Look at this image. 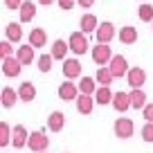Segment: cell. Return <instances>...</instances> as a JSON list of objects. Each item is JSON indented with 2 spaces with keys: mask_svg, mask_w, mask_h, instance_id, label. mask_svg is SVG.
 I'll use <instances>...</instances> for the list:
<instances>
[{
  "mask_svg": "<svg viewBox=\"0 0 153 153\" xmlns=\"http://www.w3.org/2000/svg\"><path fill=\"white\" fill-rule=\"evenodd\" d=\"M27 146L32 149L34 153H43V151H48V146H50V137H48V135L43 133V131H36V133H29Z\"/></svg>",
  "mask_w": 153,
  "mask_h": 153,
  "instance_id": "1",
  "label": "cell"
},
{
  "mask_svg": "<svg viewBox=\"0 0 153 153\" xmlns=\"http://www.w3.org/2000/svg\"><path fill=\"white\" fill-rule=\"evenodd\" d=\"M70 50L79 56V54H86L88 52V38H86V34L83 32H74V34H70Z\"/></svg>",
  "mask_w": 153,
  "mask_h": 153,
  "instance_id": "2",
  "label": "cell"
},
{
  "mask_svg": "<svg viewBox=\"0 0 153 153\" xmlns=\"http://www.w3.org/2000/svg\"><path fill=\"white\" fill-rule=\"evenodd\" d=\"M108 68H110V72H113V76L117 79V76H126L128 74V63H126V59L122 56V54H115L113 59H110V63H108Z\"/></svg>",
  "mask_w": 153,
  "mask_h": 153,
  "instance_id": "3",
  "label": "cell"
},
{
  "mask_svg": "<svg viewBox=\"0 0 153 153\" xmlns=\"http://www.w3.org/2000/svg\"><path fill=\"white\" fill-rule=\"evenodd\" d=\"M113 128H115V135H117L120 140H128L131 135H133V128H135V126H133V122H131L128 117H120V120L115 122Z\"/></svg>",
  "mask_w": 153,
  "mask_h": 153,
  "instance_id": "4",
  "label": "cell"
},
{
  "mask_svg": "<svg viewBox=\"0 0 153 153\" xmlns=\"http://www.w3.org/2000/svg\"><path fill=\"white\" fill-rule=\"evenodd\" d=\"M110 59H113V54H110V45L108 43H99L92 48V61L99 63V68L104 65V63H110Z\"/></svg>",
  "mask_w": 153,
  "mask_h": 153,
  "instance_id": "5",
  "label": "cell"
},
{
  "mask_svg": "<svg viewBox=\"0 0 153 153\" xmlns=\"http://www.w3.org/2000/svg\"><path fill=\"white\" fill-rule=\"evenodd\" d=\"M144 81H146V72L142 70V68H131L128 74H126V83H128L131 88H142Z\"/></svg>",
  "mask_w": 153,
  "mask_h": 153,
  "instance_id": "6",
  "label": "cell"
},
{
  "mask_svg": "<svg viewBox=\"0 0 153 153\" xmlns=\"http://www.w3.org/2000/svg\"><path fill=\"white\" fill-rule=\"evenodd\" d=\"M95 36H97V43H110L115 38V25L113 23H101L99 27H97V32H95Z\"/></svg>",
  "mask_w": 153,
  "mask_h": 153,
  "instance_id": "7",
  "label": "cell"
},
{
  "mask_svg": "<svg viewBox=\"0 0 153 153\" xmlns=\"http://www.w3.org/2000/svg\"><path fill=\"white\" fill-rule=\"evenodd\" d=\"M76 92H79V86H74L72 81H63L61 86H59V99L61 101H76Z\"/></svg>",
  "mask_w": 153,
  "mask_h": 153,
  "instance_id": "8",
  "label": "cell"
},
{
  "mask_svg": "<svg viewBox=\"0 0 153 153\" xmlns=\"http://www.w3.org/2000/svg\"><path fill=\"white\" fill-rule=\"evenodd\" d=\"M63 76L68 79H79L81 76V63L76 59H65L63 61Z\"/></svg>",
  "mask_w": 153,
  "mask_h": 153,
  "instance_id": "9",
  "label": "cell"
},
{
  "mask_svg": "<svg viewBox=\"0 0 153 153\" xmlns=\"http://www.w3.org/2000/svg\"><path fill=\"white\" fill-rule=\"evenodd\" d=\"M20 68H23V63H20L16 56L2 59V72H5L7 76H18L20 74Z\"/></svg>",
  "mask_w": 153,
  "mask_h": 153,
  "instance_id": "10",
  "label": "cell"
},
{
  "mask_svg": "<svg viewBox=\"0 0 153 153\" xmlns=\"http://www.w3.org/2000/svg\"><path fill=\"white\" fill-rule=\"evenodd\" d=\"M27 140H29V133H27V128L25 126H14V137H11V144H14L16 149H23V146H27Z\"/></svg>",
  "mask_w": 153,
  "mask_h": 153,
  "instance_id": "11",
  "label": "cell"
},
{
  "mask_svg": "<svg viewBox=\"0 0 153 153\" xmlns=\"http://www.w3.org/2000/svg\"><path fill=\"white\" fill-rule=\"evenodd\" d=\"M113 108L117 110V113L128 110V108H131V95H128V92H115V97H113Z\"/></svg>",
  "mask_w": 153,
  "mask_h": 153,
  "instance_id": "12",
  "label": "cell"
},
{
  "mask_svg": "<svg viewBox=\"0 0 153 153\" xmlns=\"http://www.w3.org/2000/svg\"><path fill=\"white\" fill-rule=\"evenodd\" d=\"M92 106H95V97L92 95H79L76 97V110L81 115H90Z\"/></svg>",
  "mask_w": 153,
  "mask_h": 153,
  "instance_id": "13",
  "label": "cell"
},
{
  "mask_svg": "<svg viewBox=\"0 0 153 153\" xmlns=\"http://www.w3.org/2000/svg\"><path fill=\"white\" fill-rule=\"evenodd\" d=\"M63 126H65V115H63L61 110H54V113L48 117V128L54 131V133H59Z\"/></svg>",
  "mask_w": 153,
  "mask_h": 153,
  "instance_id": "14",
  "label": "cell"
},
{
  "mask_svg": "<svg viewBox=\"0 0 153 153\" xmlns=\"http://www.w3.org/2000/svg\"><path fill=\"white\" fill-rule=\"evenodd\" d=\"M48 43V34H45L43 27H34L32 32H29V45H34V48H43V45Z\"/></svg>",
  "mask_w": 153,
  "mask_h": 153,
  "instance_id": "15",
  "label": "cell"
},
{
  "mask_svg": "<svg viewBox=\"0 0 153 153\" xmlns=\"http://www.w3.org/2000/svg\"><path fill=\"white\" fill-rule=\"evenodd\" d=\"M128 95H131V108L144 110V106H146V92H144L142 88H135V90H131Z\"/></svg>",
  "mask_w": 153,
  "mask_h": 153,
  "instance_id": "16",
  "label": "cell"
},
{
  "mask_svg": "<svg viewBox=\"0 0 153 153\" xmlns=\"http://www.w3.org/2000/svg\"><path fill=\"white\" fill-rule=\"evenodd\" d=\"M18 97H20V101L29 104V101L36 99V88H34L29 81H23V83H20V88H18Z\"/></svg>",
  "mask_w": 153,
  "mask_h": 153,
  "instance_id": "17",
  "label": "cell"
},
{
  "mask_svg": "<svg viewBox=\"0 0 153 153\" xmlns=\"http://www.w3.org/2000/svg\"><path fill=\"white\" fill-rule=\"evenodd\" d=\"M18 92L11 90V88H2V92H0V104L5 106V108H14L16 101H18Z\"/></svg>",
  "mask_w": 153,
  "mask_h": 153,
  "instance_id": "18",
  "label": "cell"
},
{
  "mask_svg": "<svg viewBox=\"0 0 153 153\" xmlns=\"http://www.w3.org/2000/svg\"><path fill=\"white\" fill-rule=\"evenodd\" d=\"M79 25H81V32H83V34L97 32V27H99V23H97V16H92V14H83L81 20H79Z\"/></svg>",
  "mask_w": 153,
  "mask_h": 153,
  "instance_id": "19",
  "label": "cell"
},
{
  "mask_svg": "<svg viewBox=\"0 0 153 153\" xmlns=\"http://www.w3.org/2000/svg\"><path fill=\"white\" fill-rule=\"evenodd\" d=\"M16 59H18L23 65H29V63L34 61V45H20L18 52H16Z\"/></svg>",
  "mask_w": 153,
  "mask_h": 153,
  "instance_id": "20",
  "label": "cell"
},
{
  "mask_svg": "<svg viewBox=\"0 0 153 153\" xmlns=\"http://www.w3.org/2000/svg\"><path fill=\"white\" fill-rule=\"evenodd\" d=\"M68 50H70V43H65V41H63V38H59V41H54L52 43V56L54 59H59V61H65V52Z\"/></svg>",
  "mask_w": 153,
  "mask_h": 153,
  "instance_id": "21",
  "label": "cell"
},
{
  "mask_svg": "<svg viewBox=\"0 0 153 153\" xmlns=\"http://www.w3.org/2000/svg\"><path fill=\"white\" fill-rule=\"evenodd\" d=\"M20 23H29V20L36 16V5L34 2H29V0H25L23 5H20Z\"/></svg>",
  "mask_w": 153,
  "mask_h": 153,
  "instance_id": "22",
  "label": "cell"
},
{
  "mask_svg": "<svg viewBox=\"0 0 153 153\" xmlns=\"http://www.w3.org/2000/svg\"><path fill=\"white\" fill-rule=\"evenodd\" d=\"M120 41H122L124 45H133L135 41H137V29L131 27V25L122 27V29H120Z\"/></svg>",
  "mask_w": 153,
  "mask_h": 153,
  "instance_id": "23",
  "label": "cell"
},
{
  "mask_svg": "<svg viewBox=\"0 0 153 153\" xmlns=\"http://www.w3.org/2000/svg\"><path fill=\"white\" fill-rule=\"evenodd\" d=\"M113 92H110V88L108 86H99V88H97V92H95V101H97V104H101V106H104V104H113Z\"/></svg>",
  "mask_w": 153,
  "mask_h": 153,
  "instance_id": "24",
  "label": "cell"
},
{
  "mask_svg": "<svg viewBox=\"0 0 153 153\" xmlns=\"http://www.w3.org/2000/svg\"><path fill=\"white\" fill-rule=\"evenodd\" d=\"M5 32H7V41H11V43H18L20 38H23V27H20V23H9Z\"/></svg>",
  "mask_w": 153,
  "mask_h": 153,
  "instance_id": "25",
  "label": "cell"
},
{
  "mask_svg": "<svg viewBox=\"0 0 153 153\" xmlns=\"http://www.w3.org/2000/svg\"><path fill=\"white\" fill-rule=\"evenodd\" d=\"M79 92H81V95H95L97 92V79L83 76L81 81H79Z\"/></svg>",
  "mask_w": 153,
  "mask_h": 153,
  "instance_id": "26",
  "label": "cell"
},
{
  "mask_svg": "<svg viewBox=\"0 0 153 153\" xmlns=\"http://www.w3.org/2000/svg\"><path fill=\"white\" fill-rule=\"evenodd\" d=\"M95 79H97V83H99V86H110L115 76H113V72H110V68H104V65H101L99 70H97V76H95Z\"/></svg>",
  "mask_w": 153,
  "mask_h": 153,
  "instance_id": "27",
  "label": "cell"
},
{
  "mask_svg": "<svg viewBox=\"0 0 153 153\" xmlns=\"http://www.w3.org/2000/svg\"><path fill=\"white\" fill-rule=\"evenodd\" d=\"M9 135H14V131L9 128V124H7V122H0V144H2V146L9 144Z\"/></svg>",
  "mask_w": 153,
  "mask_h": 153,
  "instance_id": "28",
  "label": "cell"
},
{
  "mask_svg": "<svg viewBox=\"0 0 153 153\" xmlns=\"http://www.w3.org/2000/svg\"><path fill=\"white\" fill-rule=\"evenodd\" d=\"M140 20H144V23H153V7L149 5V2H144V5L140 7Z\"/></svg>",
  "mask_w": 153,
  "mask_h": 153,
  "instance_id": "29",
  "label": "cell"
},
{
  "mask_svg": "<svg viewBox=\"0 0 153 153\" xmlns=\"http://www.w3.org/2000/svg\"><path fill=\"white\" fill-rule=\"evenodd\" d=\"M52 61H54L52 54H43V56L38 59V70L41 72H50L52 70Z\"/></svg>",
  "mask_w": 153,
  "mask_h": 153,
  "instance_id": "30",
  "label": "cell"
},
{
  "mask_svg": "<svg viewBox=\"0 0 153 153\" xmlns=\"http://www.w3.org/2000/svg\"><path fill=\"white\" fill-rule=\"evenodd\" d=\"M142 140L144 142H153V122H146L142 126Z\"/></svg>",
  "mask_w": 153,
  "mask_h": 153,
  "instance_id": "31",
  "label": "cell"
},
{
  "mask_svg": "<svg viewBox=\"0 0 153 153\" xmlns=\"http://www.w3.org/2000/svg\"><path fill=\"white\" fill-rule=\"evenodd\" d=\"M11 52H14V48H11V41H2V43H0V54H2V59L11 56Z\"/></svg>",
  "mask_w": 153,
  "mask_h": 153,
  "instance_id": "32",
  "label": "cell"
},
{
  "mask_svg": "<svg viewBox=\"0 0 153 153\" xmlns=\"http://www.w3.org/2000/svg\"><path fill=\"white\" fill-rule=\"evenodd\" d=\"M56 2H59V7H61L63 11H70L72 7L76 5V0H56Z\"/></svg>",
  "mask_w": 153,
  "mask_h": 153,
  "instance_id": "33",
  "label": "cell"
},
{
  "mask_svg": "<svg viewBox=\"0 0 153 153\" xmlns=\"http://www.w3.org/2000/svg\"><path fill=\"white\" fill-rule=\"evenodd\" d=\"M142 115H144V120H146V122H153V104H146V106H144Z\"/></svg>",
  "mask_w": 153,
  "mask_h": 153,
  "instance_id": "34",
  "label": "cell"
},
{
  "mask_svg": "<svg viewBox=\"0 0 153 153\" xmlns=\"http://www.w3.org/2000/svg\"><path fill=\"white\" fill-rule=\"evenodd\" d=\"M23 2H25V0H5V7H7V9H20Z\"/></svg>",
  "mask_w": 153,
  "mask_h": 153,
  "instance_id": "35",
  "label": "cell"
},
{
  "mask_svg": "<svg viewBox=\"0 0 153 153\" xmlns=\"http://www.w3.org/2000/svg\"><path fill=\"white\" fill-rule=\"evenodd\" d=\"M76 2H79V5H81L83 9H88V7H92V5H95V0H76Z\"/></svg>",
  "mask_w": 153,
  "mask_h": 153,
  "instance_id": "36",
  "label": "cell"
},
{
  "mask_svg": "<svg viewBox=\"0 0 153 153\" xmlns=\"http://www.w3.org/2000/svg\"><path fill=\"white\" fill-rule=\"evenodd\" d=\"M38 2H41V5H52L54 0H38Z\"/></svg>",
  "mask_w": 153,
  "mask_h": 153,
  "instance_id": "37",
  "label": "cell"
},
{
  "mask_svg": "<svg viewBox=\"0 0 153 153\" xmlns=\"http://www.w3.org/2000/svg\"><path fill=\"white\" fill-rule=\"evenodd\" d=\"M142 2H144V0H142Z\"/></svg>",
  "mask_w": 153,
  "mask_h": 153,
  "instance_id": "38",
  "label": "cell"
},
{
  "mask_svg": "<svg viewBox=\"0 0 153 153\" xmlns=\"http://www.w3.org/2000/svg\"><path fill=\"white\" fill-rule=\"evenodd\" d=\"M151 25H153V23H151Z\"/></svg>",
  "mask_w": 153,
  "mask_h": 153,
  "instance_id": "39",
  "label": "cell"
}]
</instances>
